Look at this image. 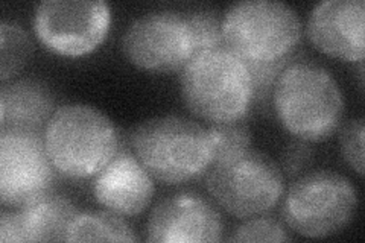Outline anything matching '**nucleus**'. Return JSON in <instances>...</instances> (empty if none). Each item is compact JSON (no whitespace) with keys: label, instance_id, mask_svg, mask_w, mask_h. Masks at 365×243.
<instances>
[{"label":"nucleus","instance_id":"14","mask_svg":"<svg viewBox=\"0 0 365 243\" xmlns=\"http://www.w3.org/2000/svg\"><path fill=\"white\" fill-rule=\"evenodd\" d=\"M76 205L49 192L17 210L0 213V242H60L76 217Z\"/></svg>","mask_w":365,"mask_h":243},{"label":"nucleus","instance_id":"11","mask_svg":"<svg viewBox=\"0 0 365 243\" xmlns=\"http://www.w3.org/2000/svg\"><path fill=\"white\" fill-rule=\"evenodd\" d=\"M224 221L215 205L197 193H177L160 201L146 224V240L158 243L222 240Z\"/></svg>","mask_w":365,"mask_h":243},{"label":"nucleus","instance_id":"19","mask_svg":"<svg viewBox=\"0 0 365 243\" xmlns=\"http://www.w3.org/2000/svg\"><path fill=\"white\" fill-rule=\"evenodd\" d=\"M185 16L192 29L195 55L204 51L224 48L222 25L218 14L209 9H201L193 11V13Z\"/></svg>","mask_w":365,"mask_h":243},{"label":"nucleus","instance_id":"12","mask_svg":"<svg viewBox=\"0 0 365 243\" xmlns=\"http://www.w3.org/2000/svg\"><path fill=\"white\" fill-rule=\"evenodd\" d=\"M154 178L135 157L130 146L120 140L110 163L93 177L91 192L107 210L120 216H135L146 210L154 196Z\"/></svg>","mask_w":365,"mask_h":243},{"label":"nucleus","instance_id":"18","mask_svg":"<svg viewBox=\"0 0 365 243\" xmlns=\"http://www.w3.org/2000/svg\"><path fill=\"white\" fill-rule=\"evenodd\" d=\"M207 133L213 146V161L241 152L251 145V133L244 120L210 123Z\"/></svg>","mask_w":365,"mask_h":243},{"label":"nucleus","instance_id":"5","mask_svg":"<svg viewBox=\"0 0 365 243\" xmlns=\"http://www.w3.org/2000/svg\"><path fill=\"white\" fill-rule=\"evenodd\" d=\"M224 46L245 64L274 63L292 55L303 25L297 11L279 0H241L221 19Z\"/></svg>","mask_w":365,"mask_h":243},{"label":"nucleus","instance_id":"20","mask_svg":"<svg viewBox=\"0 0 365 243\" xmlns=\"http://www.w3.org/2000/svg\"><path fill=\"white\" fill-rule=\"evenodd\" d=\"M227 240L230 242H287L289 236L283 225L274 217L251 216L248 221L239 224L233 234Z\"/></svg>","mask_w":365,"mask_h":243},{"label":"nucleus","instance_id":"3","mask_svg":"<svg viewBox=\"0 0 365 243\" xmlns=\"http://www.w3.org/2000/svg\"><path fill=\"white\" fill-rule=\"evenodd\" d=\"M43 137L56 172L73 180L95 177L116 155L122 140L110 118L86 103L56 108Z\"/></svg>","mask_w":365,"mask_h":243},{"label":"nucleus","instance_id":"4","mask_svg":"<svg viewBox=\"0 0 365 243\" xmlns=\"http://www.w3.org/2000/svg\"><path fill=\"white\" fill-rule=\"evenodd\" d=\"M180 83L187 108L210 123L242 120L255 100L248 66L225 46L193 55Z\"/></svg>","mask_w":365,"mask_h":243},{"label":"nucleus","instance_id":"7","mask_svg":"<svg viewBox=\"0 0 365 243\" xmlns=\"http://www.w3.org/2000/svg\"><path fill=\"white\" fill-rule=\"evenodd\" d=\"M358 208L353 182L332 170H314L297 178L284 195L282 214L297 234L327 237L339 233Z\"/></svg>","mask_w":365,"mask_h":243},{"label":"nucleus","instance_id":"23","mask_svg":"<svg viewBox=\"0 0 365 243\" xmlns=\"http://www.w3.org/2000/svg\"><path fill=\"white\" fill-rule=\"evenodd\" d=\"M312 160V149L307 145V142L297 138L294 143H291L283 154V170L288 173L289 177H295L307 167Z\"/></svg>","mask_w":365,"mask_h":243},{"label":"nucleus","instance_id":"16","mask_svg":"<svg viewBox=\"0 0 365 243\" xmlns=\"http://www.w3.org/2000/svg\"><path fill=\"white\" fill-rule=\"evenodd\" d=\"M134 229L113 212L78 213L68 227L66 242H135Z\"/></svg>","mask_w":365,"mask_h":243},{"label":"nucleus","instance_id":"17","mask_svg":"<svg viewBox=\"0 0 365 243\" xmlns=\"http://www.w3.org/2000/svg\"><path fill=\"white\" fill-rule=\"evenodd\" d=\"M34 51L29 33L17 21H0V79L8 83L26 66Z\"/></svg>","mask_w":365,"mask_h":243},{"label":"nucleus","instance_id":"2","mask_svg":"<svg viewBox=\"0 0 365 243\" xmlns=\"http://www.w3.org/2000/svg\"><path fill=\"white\" fill-rule=\"evenodd\" d=\"M130 146L154 180L181 184L201 177L213 163L207 128L181 115H157L140 122Z\"/></svg>","mask_w":365,"mask_h":243},{"label":"nucleus","instance_id":"8","mask_svg":"<svg viewBox=\"0 0 365 243\" xmlns=\"http://www.w3.org/2000/svg\"><path fill=\"white\" fill-rule=\"evenodd\" d=\"M111 9L104 0H43L32 28L44 48L63 56H83L106 40Z\"/></svg>","mask_w":365,"mask_h":243},{"label":"nucleus","instance_id":"9","mask_svg":"<svg viewBox=\"0 0 365 243\" xmlns=\"http://www.w3.org/2000/svg\"><path fill=\"white\" fill-rule=\"evenodd\" d=\"M122 51L143 71L169 73L186 67L195 44L186 16L165 9L134 19L122 36Z\"/></svg>","mask_w":365,"mask_h":243},{"label":"nucleus","instance_id":"21","mask_svg":"<svg viewBox=\"0 0 365 243\" xmlns=\"http://www.w3.org/2000/svg\"><path fill=\"white\" fill-rule=\"evenodd\" d=\"M339 145L342 157L359 175L364 173V119H351L339 126Z\"/></svg>","mask_w":365,"mask_h":243},{"label":"nucleus","instance_id":"13","mask_svg":"<svg viewBox=\"0 0 365 243\" xmlns=\"http://www.w3.org/2000/svg\"><path fill=\"white\" fill-rule=\"evenodd\" d=\"M364 0H323L307 19L306 33L318 51L346 61L364 60Z\"/></svg>","mask_w":365,"mask_h":243},{"label":"nucleus","instance_id":"22","mask_svg":"<svg viewBox=\"0 0 365 243\" xmlns=\"http://www.w3.org/2000/svg\"><path fill=\"white\" fill-rule=\"evenodd\" d=\"M294 56L283 58V60L274 61V63H262V64H247L248 71L251 73V81H253V88H255V99L264 100L269 96L272 91L274 84L282 73V71L287 67Z\"/></svg>","mask_w":365,"mask_h":243},{"label":"nucleus","instance_id":"1","mask_svg":"<svg viewBox=\"0 0 365 243\" xmlns=\"http://www.w3.org/2000/svg\"><path fill=\"white\" fill-rule=\"evenodd\" d=\"M272 107L283 128L295 138L322 142L339 130L346 102L329 68L294 58L272 87Z\"/></svg>","mask_w":365,"mask_h":243},{"label":"nucleus","instance_id":"15","mask_svg":"<svg viewBox=\"0 0 365 243\" xmlns=\"http://www.w3.org/2000/svg\"><path fill=\"white\" fill-rule=\"evenodd\" d=\"M55 111L53 91L40 79L21 78L0 88V131L44 134Z\"/></svg>","mask_w":365,"mask_h":243},{"label":"nucleus","instance_id":"10","mask_svg":"<svg viewBox=\"0 0 365 243\" xmlns=\"http://www.w3.org/2000/svg\"><path fill=\"white\" fill-rule=\"evenodd\" d=\"M44 134L0 131V201L23 207L52 192L55 166Z\"/></svg>","mask_w":365,"mask_h":243},{"label":"nucleus","instance_id":"6","mask_svg":"<svg viewBox=\"0 0 365 243\" xmlns=\"http://www.w3.org/2000/svg\"><path fill=\"white\" fill-rule=\"evenodd\" d=\"M205 189L222 210L236 217L268 213L284 192L280 166L256 149L215 160L205 178Z\"/></svg>","mask_w":365,"mask_h":243}]
</instances>
